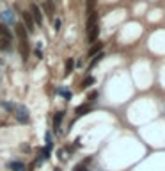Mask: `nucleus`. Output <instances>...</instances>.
I'll return each instance as SVG.
<instances>
[{
  "instance_id": "1",
  "label": "nucleus",
  "mask_w": 165,
  "mask_h": 171,
  "mask_svg": "<svg viewBox=\"0 0 165 171\" xmlns=\"http://www.w3.org/2000/svg\"><path fill=\"white\" fill-rule=\"evenodd\" d=\"M14 116H16V120H18V123H22V125H27V123L30 121V112H29V109L23 105V103L16 105Z\"/></svg>"
},
{
  "instance_id": "2",
  "label": "nucleus",
  "mask_w": 165,
  "mask_h": 171,
  "mask_svg": "<svg viewBox=\"0 0 165 171\" xmlns=\"http://www.w3.org/2000/svg\"><path fill=\"white\" fill-rule=\"evenodd\" d=\"M30 16H32V20H34V23H36L37 27H41L43 25V11H41V7L37 6V4H32L29 9Z\"/></svg>"
},
{
  "instance_id": "3",
  "label": "nucleus",
  "mask_w": 165,
  "mask_h": 171,
  "mask_svg": "<svg viewBox=\"0 0 165 171\" xmlns=\"http://www.w3.org/2000/svg\"><path fill=\"white\" fill-rule=\"evenodd\" d=\"M18 50H20V55H22L23 63H27V61H29V57H30V45H29V39H20Z\"/></svg>"
},
{
  "instance_id": "4",
  "label": "nucleus",
  "mask_w": 165,
  "mask_h": 171,
  "mask_svg": "<svg viewBox=\"0 0 165 171\" xmlns=\"http://www.w3.org/2000/svg\"><path fill=\"white\" fill-rule=\"evenodd\" d=\"M0 20H2V23H4L6 27L14 25V14H13L11 9H6V11H2V14H0Z\"/></svg>"
},
{
  "instance_id": "5",
  "label": "nucleus",
  "mask_w": 165,
  "mask_h": 171,
  "mask_svg": "<svg viewBox=\"0 0 165 171\" xmlns=\"http://www.w3.org/2000/svg\"><path fill=\"white\" fill-rule=\"evenodd\" d=\"M22 18H23V27L27 28V32H34V20H32L29 11H23Z\"/></svg>"
},
{
  "instance_id": "6",
  "label": "nucleus",
  "mask_w": 165,
  "mask_h": 171,
  "mask_svg": "<svg viewBox=\"0 0 165 171\" xmlns=\"http://www.w3.org/2000/svg\"><path fill=\"white\" fill-rule=\"evenodd\" d=\"M66 116V111H59V112H55V116H53V128H55V132H60V123H62V120H64Z\"/></svg>"
},
{
  "instance_id": "7",
  "label": "nucleus",
  "mask_w": 165,
  "mask_h": 171,
  "mask_svg": "<svg viewBox=\"0 0 165 171\" xmlns=\"http://www.w3.org/2000/svg\"><path fill=\"white\" fill-rule=\"evenodd\" d=\"M98 36H100V27L96 25V27H93V28H89V30H87V41H89V43H96Z\"/></svg>"
},
{
  "instance_id": "8",
  "label": "nucleus",
  "mask_w": 165,
  "mask_h": 171,
  "mask_svg": "<svg viewBox=\"0 0 165 171\" xmlns=\"http://www.w3.org/2000/svg\"><path fill=\"white\" fill-rule=\"evenodd\" d=\"M57 94H60V96H62L66 102H69V100L73 98V93L69 91L66 86H59V87H57Z\"/></svg>"
},
{
  "instance_id": "9",
  "label": "nucleus",
  "mask_w": 165,
  "mask_h": 171,
  "mask_svg": "<svg viewBox=\"0 0 165 171\" xmlns=\"http://www.w3.org/2000/svg\"><path fill=\"white\" fill-rule=\"evenodd\" d=\"M7 168L11 171H25V164H23L22 160H11V162L7 164Z\"/></svg>"
},
{
  "instance_id": "10",
  "label": "nucleus",
  "mask_w": 165,
  "mask_h": 171,
  "mask_svg": "<svg viewBox=\"0 0 165 171\" xmlns=\"http://www.w3.org/2000/svg\"><path fill=\"white\" fill-rule=\"evenodd\" d=\"M91 111V105L89 103H84V105H80V107H76V111H75V118L78 120V118H82L84 114H87Z\"/></svg>"
},
{
  "instance_id": "11",
  "label": "nucleus",
  "mask_w": 165,
  "mask_h": 171,
  "mask_svg": "<svg viewBox=\"0 0 165 171\" xmlns=\"http://www.w3.org/2000/svg\"><path fill=\"white\" fill-rule=\"evenodd\" d=\"M101 48H103V43H96V45H93L91 48H89V52H87V57H94V55H98L101 52Z\"/></svg>"
},
{
  "instance_id": "12",
  "label": "nucleus",
  "mask_w": 165,
  "mask_h": 171,
  "mask_svg": "<svg viewBox=\"0 0 165 171\" xmlns=\"http://www.w3.org/2000/svg\"><path fill=\"white\" fill-rule=\"evenodd\" d=\"M0 36L4 37V39H7V41H11L13 39V32L9 30V27H6L4 23H0Z\"/></svg>"
},
{
  "instance_id": "13",
  "label": "nucleus",
  "mask_w": 165,
  "mask_h": 171,
  "mask_svg": "<svg viewBox=\"0 0 165 171\" xmlns=\"http://www.w3.org/2000/svg\"><path fill=\"white\" fill-rule=\"evenodd\" d=\"M16 34H18L20 39H27V37H29V32H27V28L23 27V23H18V25H16Z\"/></svg>"
},
{
  "instance_id": "14",
  "label": "nucleus",
  "mask_w": 165,
  "mask_h": 171,
  "mask_svg": "<svg viewBox=\"0 0 165 171\" xmlns=\"http://www.w3.org/2000/svg\"><path fill=\"white\" fill-rule=\"evenodd\" d=\"M44 142H46L44 148L48 150V151H52V148H53V137H52V132H48V130H46V134H44Z\"/></svg>"
},
{
  "instance_id": "15",
  "label": "nucleus",
  "mask_w": 165,
  "mask_h": 171,
  "mask_svg": "<svg viewBox=\"0 0 165 171\" xmlns=\"http://www.w3.org/2000/svg\"><path fill=\"white\" fill-rule=\"evenodd\" d=\"M103 57H105V54H103V52H100L98 55H94V59L91 61V64H89V68H87V71H91V70H93V68H94V66H96L98 63H101V61H103Z\"/></svg>"
},
{
  "instance_id": "16",
  "label": "nucleus",
  "mask_w": 165,
  "mask_h": 171,
  "mask_svg": "<svg viewBox=\"0 0 165 171\" xmlns=\"http://www.w3.org/2000/svg\"><path fill=\"white\" fill-rule=\"evenodd\" d=\"M73 68H75V59H71V57H69V59L66 61V70H64V75H66V77L73 73Z\"/></svg>"
},
{
  "instance_id": "17",
  "label": "nucleus",
  "mask_w": 165,
  "mask_h": 171,
  "mask_svg": "<svg viewBox=\"0 0 165 171\" xmlns=\"http://www.w3.org/2000/svg\"><path fill=\"white\" fill-rule=\"evenodd\" d=\"M0 107H2V109H6L7 112H14V109H16L14 103H11V102H6V100H2V102H0Z\"/></svg>"
},
{
  "instance_id": "18",
  "label": "nucleus",
  "mask_w": 165,
  "mask_h": 171,
  "mask_svg": "<svg viewBox=\"0 0 165 171\" xmlns=\"http://www.w3.org/2000/svg\"><path fill=\"white\" fill-rule=\"evenodd\" d=\"M94 82H96V80H94V77L87 75V77L84 78V82H82V86H80V87H82V89H87V87H91V86H93Z\"/></svg>"
},
{
  "instance_id": "19",
  "label": "nucleus",
  "mask_w": 165,
  "mask_h": 171,
  "mask_svg": "<svg viewBox=\"0 0 165 171\" xmlns=\"http://www.w3.org/2000/svg\"><path fill=\"white\" fill-rule=\"evenodd\" d=\"M11 48V41L7 39H0V50H9Z\"/></svg>"
},
{
  "instance_id": "20",
  "label": "nucleus",
  "mask_w": 165,
  "mask_h": 171,
  "mask_svg": "<svg viewBox=\"0 0 165 171\" xmlns=\"http://www.w3.org/2000/svg\"><path fill=\"white\" fill-rule=\"evenodd\" d=\"M39 159H41V160H48V159H50V151H48L46 148H43V150H41V155H39Z\"/></svg>"
},
{
  "instance_id": "21",
  "label": "nucleus",
  "mask_w": 165,
  "mask_h": 171,
  "mask_svg": "<svg viewBox=\"0 0 165 171\" xmlns=\"http://www.w3.org/2000/svg\"><path fill=\"white\" fill-rule=\"evenodd\" d=\"M96 98H98V91H93L89 96H87V100H89V105H91V103H94V102H96Z\"/></svg>"
},
{
  "instance_id": "22",
  "label": "nucleus",
  "mask_w": 165,
  "mask_h": 171,
  "mask_svg": "<svg viewBox=\"0 0 165 171\" xmlns=\"http://www.w3.org/2000/svg\"><path fill=\"white\" fill-rule=\"evenodd\" d=\"M73 171H89V169H87V164L82 162V164H78V166H75V169Z\"/></svg>"
},
{
  "instance_id": "23",
  "label": "nucleus",
  "mask_w": 165,
  "mask_h": 171,
  "mask_svg": "<svg viewBox=\"0 0 165 171\" xmlns=\"http://www.w3.org/2000/svg\"><path fill=\"white\" fill-rule=\"evenodd\" d=\"M60 27H62V20H60V18H57V20H55V30H60Z\"/></svg>"
},
{
  "instance_id": "24",
  "label": "nucleus",
  "mask_w": 165,
  "mask_h": 171,
  "mask_svg": "<svg viewBox=\"0 0 165 171\" xmlns=\"http://www.w3.org/2000/svg\"><path fill=\"white\" fill-rule=\"evenodd\" d=\"M36 55H37V59H43V54H41V50H37V48H36Z\"/></svg>"
},
{
  "instance_id": "25",
  "label": "nucleus",
  "mask_w": 165,
  "mask_h": 171,
  "mask_svg": "<svg viewBox=\"0 0 165 171\" xmlns=\"http://www.w3.org/2000/svg\"><path fill=\"white\" fill-rule=\"evenodd\" d=\"M0 127H4V123H2V121H0Z\"/></svg>"
},
{
  "instance_id": "26",
  "label": "nucleus",
  "mask_w": 165,
  "mask_h": 171,
  "mask_svg": "<svg viewBox=\"0 0 165 171\" xmlns=\"http://www.w3.org/2000/svg\"><path fill=\"white\" fill-rule=\"evenodd\" d=\"M0 64H2V61H0Z\"/></svg>"
}]
</instances>
